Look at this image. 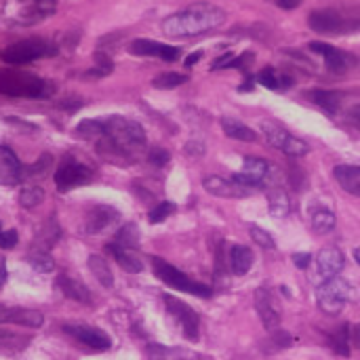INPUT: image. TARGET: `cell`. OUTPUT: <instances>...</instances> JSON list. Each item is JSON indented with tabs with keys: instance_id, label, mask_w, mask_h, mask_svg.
Here are the masks:
<instances>
[{
	"instance_id": "cell-9",
	"label": "cell",
	"mask_w": 360,
	"mask_h": 360,
	"mask_svg": "<svg viewBox=\"0 0 360 360\" xmlns=\"http://www.w3.org/2000/svg\"><path fill=\"white\" fill-rule=\"evenodd\" d=\"M262 135H264V139H266L272 148L285 152L287 156L300 158V156H306V154L310 152V146H308L306 141H302L300 137L291 135L287 129H283V127L276 124V122L264 120V122H262Z\"/></svg>"
},
{
	"instance_id": "cell-8",
	"label": "cell",
	"mask_w": 360,
	"mask_h": 360,
	"mask_svg": "<svg viewBox=\"0 0 360 360\" xmlns=\"http://www.w3.org/2000/svg\"><path fill=\"white\" fill-rule=\"evenodd\" d=\"M352 297V287L346 278L342 276H333L329 281H325L319 289H316V302H319V308L325 312V314H340L346 304L350 302Z\"/></svg>"
},
{
	"instance_id": "cell-41",
	"label": "cell",
	"mask_w": 360,
	"mask_h": 360,
	"mask_svg": "<svg viewBox=\"0 0 360 360\" xmlns=\"http://www.w3.org/2000/svg\"><path fill=\"white\" fill-rule=\"evenodd\" d=\"M169 152L167 150H152L150 152V162L152 165H156V167H165L167 162H169Z\"/></svg>"
},
{
	"instance_id": "cell-21",
	"label": "cell",
	"mask_w": 360,
	"mask_h": 360,
	"mask_svg": "<svg viewBox=\"0 0 360 360\" xmlns=\"http://www.w3.org/2000/svg\"><path fill=\"white\" fill-rule=\"evenodd\" d=\"M333 177L338 179L340 188L352 196H360V167L356 165H338L333 169Z\"/></svg>"
},
{
	"instance_id": "cell-28",
	"label": "cell",
	"mask_w": 360,
	"mask_h": 360,
	"mask_svg": "<svg viewBox=\"0 0 360 360\" xmlns=\"http://www.w3.org/2000/svg\"><path fill=\"white\" fill-rule=\"evenodd\" d=\"M310 99H312L319 108H323L325 112L335 114V112L340 110V103H342V93H338V91H327V89H314V91H310Z\"/></svg>"
},
{
	"instance_id": "cell-15",
	"label": "cell",
	"mask_w": 360,
	"mask_h": 360,
	"mask_svg": "<svg viewBox=\"0 0 360 360\" xmlns=\"http://www.w3.org/2000/svg\"><path fill=\"white\" fill-rule=\"evenodd\" d=\"M129 51L133 55H141V57H160L165 61H175L181 55V49L171 46V44H160L156 40H148V38H137L131 42Z\"/></svg>"
},
{
	"instance_id": "cell-5",
	"label": "cell",
	"mask_w": 360,
	"mask_h": 360,
	"mask_svg": "<svg viewBox=\"0 0 360 360\" xmlns=\"http://www.w3.org/2000/svg\"><path fill=\"white\" fill-rule=\"evenodd\" d=\"M308 25L319 32V34H348L360 27L359 15H350V13H342L338 8H319L312 11L308 15Z\"/></svg>"
},
{
	"instance_id": "cell-3",
	"label": "cell",
	"mask_w": 360,
	"mask_h": 360,
	"mask_svg": "<svg viewBox=\"0 0 360 360\" xmlns=\"http://www.w3.org/2000/svg\"><path fill=\"white\" fill-rule=\"evenodd\" d=\"M55 91L53 82H46L30 72L19 70H2L0 72V93L8 97H30V99H44L51 97Z\"/></svg>"
},
{
	"instance_id": "cell-40",
	"label": "cell",
	"mask_w": 360,
	"mask_h": 360,
	"mask_svg": "<svg viewBox=\"0 0 360 360\" xmlns=\"http://www.w3.org/2000/svg\"><path fill=\"white\" fill-rule=\"evenodd\" d=\"M19 243V234L15 230H0V249H13Z\"/></svg>"
},
{
	"instance_id": "cell-22",
	"label": "cell",
	"mask_w": 360,
	"mask_h": 360,
	"mask_svg": "<svg viewBox=\"0 0 360 360\" xmlns=\"http://www.w3.org/2000/svg\"><path fill=\"white\" fill-rule=\"evenodd\" d=\"M105 251H110V253L114 255V259L118 262V266H120L124 272H129V274H139V272L143 270L141 259H139L131 249H124V247H120L118 243H110V245H105Z\"/></svg>"
},
{
	"instance_id": "cell-38",
	"label": "cell",
	"mask_w": 360,
	"mask_h": 360,
	"mask_svg": "<svg viewBox=\"0 0 360 360\" xmlns=\"http://www.w3.org/2000/svg\"><path fill=\"white\" fill-rule=\"evenodd\" d=\"M173 211H175V205H173V202H169V200L158 202V205L150 211V224H160V221H165Z\"/></svg>"
},
{
	"instance_id": "cell-39",
	"label": "cell",
	"mask_w": 360,
	"mask_h": 360,
	"mask_svg": "<svg viewBox=\"0 0 360 360\" xmlns=\"http://www.w3.org/2000/svg\"><path fill=\"white\" fill-rule=\"evenodd\" d=\"M251 236H253V240L259 245V247H264V249H274V238L266 232V230H262V228H257V226H251Z\"/></svg>"
},
{
	"instance_id": "cell-12",
	"label": "cell",
	"mask_w": 360,
	"mask_h": 360,
	"mask_svg": "<svg viewBox=\"0 0 360 360\" xmlns=\"http://www.w3.org/2000/svg\"><path fill=\"white\" fill-rule=\"evenodd\" d=\"M310 51L323 55L327 68L333 74H344V72H348L350 68L356 65V57L354 55H350V53H346L342 49H335L333 44H327V42H312L310 44Z\"/></svg>"
},
{
	"instance_id": "cell-33",
	"label": "cell",
	"mask_w": 360,
	"mask_h": 360,
	"mask_svg": "<svg viewBox=\"0 0 360 360\" xmlns=\"http://www.w3.org/2000/svg\"><path fill=\"white\" fill-rule=\"evenodd\" d=\"M184 82H188V76L186 74H177V72H165V74H158L152 80V84L156 89H175V86H179Z\"/></svg>"
},
{
	"instance_id": "cell-23",
	"label": "cell",
	"mask_w": 360,
	"mask_h": 360,
	"mask_svg": "<svg viewBox=\"0 0 360 360\" xmlns=\"http://www.w3.org/2000/svg\"><path fill=\"white\" fill-rule=\"evenodd\" d=\"M57 287H59V291L65 295V297H70V300H74V302H80V304H91L93 300H91V291L82 285V283H78V281H74V278H70V276H59L57 278Z\"/></svg>"
},
{
	"instance_id": "cell-4",
	"label": "cell",
	"mask_w": 360,
	"mask_h": 360,
	"mask_svg": "<svg viewBox=\"0 0 360 360\" xmlns=\"http://www.w3.org/2000/svg\"><path fill=\"white\" fill-rule=\"evenodd\" d=\"M234 179L245 186V188H251V190H270V188H276L281 186L278 184V169L274 165H270L268 160L264 158H255V156H249L245 158L243 162V171L234 175Z\"/></svg>"
},
{
	"instance_id": "cell-27",
	"label": "cell",
	"mask_w": 360,
	"mask_h": 360,
	"mask_svg": "<svg viewBox=\"0 0 360 360\" xmlns=\"http://www.w3.org/2000/svg\"><path fill=\"white\" fill-rule=\"evenodd\" d=\"M268 202H270V215L272 217L281 219V217H287L291 213V198L281 186L268 190Z\"/></svg>"
},
{
	"instance_id": "cell-19",
	"label": "cell",
	"mask_w": 360,
	"mask_h": 360,
	"mask_svg": "<svg viewBox=\"0 0 360 360\" xmlns=\"http://www.w3.org/2000/svg\"><path fill=\"white\" fill-rule=\"evenodd\" d=\"M23 177V167L17 160V156L6 148L0 146V186H15Z\"/></svg>"
},
{
	"instance_id": "cell-1",
	"label": "cell",
	"mask_w": 360,
	"mask_h": 360,
	"mask_svg": "<svg viewBox=\"0 0 360 360\" xmlns=\"http://www.w3.org/2000/svg\"><path fill=\"white\" fill-rule=\"evenodd\" d=\"M224 21H226V13L219 6L209 4V2H198L167 17L162 21V30L167 36L186 38V36H198V34L211 32L219 27Z\"/></svg>"
},
{
	"instance_id": "cell-30",
	"label": "cell",
	"mask_w": 360,
	"mask_h": 360,
	"mask_svg": "<svg viewBox=\"0 0 360 360\" xmlns=\"http://www.w3.org/2000/svg\"><path fill=\"white\" fill-rule=\"evenodd\" d=\"M257 82L264 84L266 89H272V91H283V89L293 84V80L289 76H281L274 68H264L257 74Z\"/></svg>"
},
{
	"instance_id": "cell-43",
	"label": "cell",
	"mask_w": 360,
	"mask_h": 360,
	"mask_svg": "<svg viewBox=\"0 0 360 360\" xmlns=\"http://www.w3.org/2000/svg\"><path fill=\"white\" fill-rule=\"evenodd\" d=\"M253 61V55L251 53H245L240 57H234V61L230 63V68H238V70H247V65Z\"/></svg>"
},
{
	"instance_id": "cell-46",
	"label": "cell",
	"mask_w": 360,
	"mask_h": 360,
	"mask_svg": "<svg viewBox=\"0 0 360 360\" xmlns=\"http://www.w3.org/2000/svg\"><path fill=\"white\" fill-rule=\"evenodd\" d=\"M44 165H51V156H49V154H44V156L34 165V167H30V171H32L34 175H38V173H42V171H44V169H42Z\"/></svg>"
},
{
	"instance_id": "cell-26",
	"label": "cell",
	"mask_w": 360,
	"mask_h": 360,
	"mask_svg": "<svg viewBox=\"0 0 360 360\" xmlns=\"http://www.w3.org/2000/svg\"><path fill=\"white\" fill-rule=\"evenodd\" d=\"M221 129H224V133H226L228 137H232V139L247 141V143L257 141V133H255L251 127H247V124H243L240 120H236V118H221Z\"/></svg>"
},
{
	"instance_id": "cell-16",
	"label": "cell",
	"mask_w": 360,
	"mask_h": 360,
	"mask_svg": "<svg viewBox=\"0 0 360 360\" xmlns=\"http://www.w3.org/2000/svg\"><path fill=\"white\" fill-rule=\"evenodd\" d=\"M255 308H257V314L264 323V327L274 333L281 325V308L274 304V297L268 289H257L255 291Z\"/></svg>"
},
{
	"instance_id": "cell-24",
	"label": "cell",
	"mask_w": 360,
	"mask_h": 360,
	"mask_svg": "<svg viewBox=\"0 0 360 360\" xmlns=\"http://www.w3.org/2000/svg\"><path fill=\"white\" fill-rule=\"evenodd\" d=\"M148 360H205L196 352H188L181 348H165V346H148Z\"/></svg>"
},
{
	"instance_id": "cell-45",
	"label": "cell",
	"mask_w": 360,
	"mask_h": 360,
	"mask_svg": "<svg viewBox=\"0 0 360 360\" xmlns=\"http://www.w3.org/2000/svg\"><path fill=\"white\" fill-rule=\"evenodd\" d=\"M234 61V55L232 53H226V55H221L219 59H215L213 61V70H219V68H230V63Z\"/></svg>"
},
{
	"instance_id": "cell-20",
	"label": "cell",
	"mask_w": 360,
	"mask_h": 360,
	"mask_svg": "<svg viewBox=\"0 0 360 360\" xmlns=\"http://www.w3.org/2000/svg\"><path fill=\"white\" fill-rule=\"evenodd\" d=\"M316 266H319V274L325 281H329L344 270V255L338 247H325L316 257Z\"/></svg>"
},
{
	"instance_id": "cell-47",
	"label": "cell",
	"mask_w": 360,
	"mask_h": 360,
	"mask_svg": "<svg viewBox=\"0 0 360 360\" xmlns=\"http://www.w3.org/2000/svg\"><path fill=\"white\" fill-rule=\"evenodd\" d=\"M272 2H276L281 8H295V6H300L302 0H272Z\"/></svg>"
},
{
	"instance_id": "cell-32",
	"label": "cell",
	"mask_w": 360,
	"mask_h": 360,
	"mask_svg": "<svg viewBox=\"0 0 360 360\" xmlns=\"http://www.w3.org/2000/svg\"><path fill=\"white\" fill-rule=\"evenodd\" d=\"M116 243L120 247H124V249H131V251L137 249L139 247V230H137V226L127 224L124 228H120L118 234H116Z\"/></svg>"
},
{
	"instance_id": "cell-48",
	"label": "cell",
	"mask_w": 360,
	"mask_h": 360,
	"mask_svg": "<svg viewBox=\"0 0 360 360\" xmlns=\"http://www.w3.org/2000/svg\"><path fill=\"white\" fill-rule=\"evenodd\" d=\"M6 283V262H4V257L0 255V287Z\"/></svg>"
},
{
	"instance_id": "cell-17",
	"label": "cell",
	"mask_w": 360,
	"mask_h": 360,
	"mask_svg": "<svg viewBox=\"0 0 360 360\" xmlns=\"http://www.w3.org/2000/svg\"><path fill=\"white\" fill-rule=\"evenodd\" d=\"M4 323H13V325H21V327H30V329H38L44 323V316L38 310H27V308H8L0 304V325Z\"/></svg>"
},
{
	"instance_id": "cell-29",
	"label": "cell",
	"mask_w": 360,
	"mask_h": 360,
	"mask_svg": "<svg viewBox=\"0 0 360 360\" xmlns=\"http://www.w3.org/2000/svg\"><path fill=\"white\" fill-rule=\"evenodd\" d=\"M89 270L93 272V276L99 281V285H103L105 289H112L114 287V274L108 266V262L99 255H91L89 257Z\"/></svg>"
},
{
	"instance_id": "cell-34",
	"label": "cell",
	"mask_w": 360,
	"mask_h": 360,
	"mask_svg": "<svg viewBox=\"0 0 360 360\" xmlns=\"http://www.w3.org/2000/svg\"><path fill=\"white\" fill-rule=\"evenodd\" d=\"M27 338L23 335H15V333H8V331H0V350H6V352H15V350H23L27 346Z\"/></svg>"
},
{
	"instance_id": "cell-49",
	"label": "cell",
	"mask_w": 360,
	"mask_h": 360,
	"mask_svg": "<svg viewBox=\"0 0 360 360\" xmlns=\"http://www.w3.org/2000/svg\"><path fill=\"white\" fill-rule=\"evenodd\" d=\"M200 57H202V53H200V51H198V53H192V55L186 59V65H188V68H192V65H194V63H196Z\"/></svg>"
},
{
	"instance_id": "cell-2",
	"label": "cell",
	"mask_w": 360,
	"mask_h": 360,
	"mask_svg": "<svg viewBox=\"0 0 360 360\" xmlns=\"http://www.w3.org/2000/svg\"><path fill=\"white\" fill-rule=\"evenodd\" d=\"M103 133L99 139H105L112 150H120L122 154H133L146 146V131L139 122L129 120L124 116H110L101 120Z\"/></svg>"
},
{
	"instance_id": "cell-6",
	"label": "cell",
	"mask_w": 360,
	"mask_h": 360,
	"mask_svg": "<svg viewBox=\"0 0 360 360\" xmlns=\"http://www.w3.org/2000/svg\"><path fill=\"white\" fill-rule=\"evenodd\" d=\"M55 53H57L55 44H51L42 38H27V40H19V42L6 46L0 57H2V61H6L11 65H25L36 59L51 57Z\"/></svg>"
},
{
	"instance_id": "cell-25",
	"label": "cell",
	"mask_w": 360,
	"mask_h": 360,
	"mask_svg": "<svg viewBox=\"0 0 360 360\" xmlns=\"http://www.w3.org/2000/svg\"><path fill=\"white\" fill-rule=\"evenodd\" d=\"M253 266V251L243 245H234L230 251V268L236 276H245Z\"/></svg>"
},
{
	"instance_id": "cell-44",
	"label": "cell",
	"mask_w": 360,
	"mask_h": 360,
	"mask_svg": "<svg viewBox=\"0 0 360 360\" xmlns=\"http://www.w3.org/2000/svg\"><path fill=\"white\" fill-rule=\"evenodd\" d=\"M310 262H312L310 253H295V255H293V264H295L300 270H306V268L310 266Z\"/></svg>"
},
{
	"instance_id": "cell-51",
	"label": "cell",
	"mask_w": 360,
	"mask_h": 360,
	"mask_svg": "<svg viewBox=\"0 0 360 360\" xmlns=\"http://www.w3.org/2000/svg\"><path fill=\"white\" fill-rule=\"evenodd\" d=\"M354 259H356V262H359V264H360V247H359V249H356V251H354Z\"/></svg>"
},
{
	"instance_id": "cell-11",
	"label": "cell",
	"mask_w": 360,
	"mask_h": 360,
	"mask_svg": "<svg viewBox=\"0 0 360 360\" xmlns=\"http://www.w3.org/2000/svg\"><path fill=\"white\" fill-rule=\"evenodd\" d=\"M93 179V171L84 165L74 162L72 158L63 160L61 167L55 173V184L59 192H70L78 186H84Z\"/></svg>"
},
{
	"instance_id": "cell-52",
	"label": "cell",
	"mask_w": 360,
	"mask_h": 360,
	"mask_svg": "<svg viewBox=\"0 0 360 360\" xmlns=\"http://www.w3.org/2000/svg\"><path fill=\"white\" fill-rule=\"evenodd\" d=\"M0 230H2V226H0Z\"/></svg>"
},
{
	"instance_id": "cell-13",
	"label": "cell",
	"mask_w": 360,
	"mask_h": 360,
	"mask_svg": "<svg viewBox=\"0 0 360 360\" xmlns=\"http://www.w3.org/2000/svg\"><path fill=\"white\" fill-rule=\"evenodd\" d=\"M205 190L213 196H219V198H249L253 196L255 190L251 188H245L240 186L234 177L232 179H226V177H217V175H211V177H205L202 181Z\"/></svg>"
},
{
	"instance_id": "cell-36",
	"label": "cell",
	"mask_w": 360,
	"mask_h": 360,
	"mask_svg": "<svg viewBox=\"0 0 360 360\" xmlns=\"http://www.w3.org/2000/svg\"><path fill=\"white\" fill-rule=\"evenodd\" d=\"M348 325L340 327L333 335H331V346L340 356H350V344H348Z\"/></svg>"
},
{
	"instance_id": "cell-14",
	"label": "cell",
	"mask_w": 360,
	"mask_h": 360,
	"mask_svg": "<svg viewBox=\"0 0 360 360\" xmlns=\"http://www.w3.org/2000/svg\"><path fill=\"white\" fill-rule=\"evenodd\" d=\"M63 331H65L68 335H72L74 340H78L80 344L89 346L91 350L105 352V350L112 348V340H110L101 329L86 327V325H63Z\"/></svg>"
},
{
	"instance_id": "cell-42",
	"label": "cell",
	"mask_w": 360,
	"mask_h": 360,
	"mask_svg": "<svg viewBox=\"0 0 360 360\" xmlns=\"http://www.w3.org/2000/svg\"><path fill=\"white\" fill-rule=\"evenodd\" d=\"M274 342H276L281 348H289V346L293 344V338H291L287 331H278V329H276V331H274Z\"/></svg>"
},
{
	"instance_id": "cell-7",
	"label": "cell",
	"mask_w": 360,
	"mask_h": 360,
	"mask_svg": "<svg viewBox=\"0 0 360 360\" xmlns=\"http://www.w3.org/2000/svg\"><path fill=\"white\" fill-rule=\"evenodd\" d=\"M152 266H154V274L167 287H173L175 291H184V293H190V295H196V297H211V293H213L211 287L188 278L181 270H177L175 266L167 264L160 257H152Z\"/></svg>"
},
{
	"instance_id": "cell-31",
	"label": "cell",
	"mask_w": 360,
	"mask_h": 360,
	"mask_svg": "<svg viewBox=\"0 0 360 360\" xmlns=\"http://www.w3.org/2000/svg\"><path fill=\"white\" fill-rule=\"evenodd\" d=\"M335 224H338L335 215H333L331 211H327V209H321V211H316V213L312 215V228H314V232H319V234L331 232V230L335 228Z\"/></svg>"
},
{
	"instance_id": "cell-37",
	"label": "cell",
	"mask_w": 360,
	"mask_h": 360,
	"mask_svg": "<svg viewBox=\"0 0 360 360\" xmlns=\"http://www.w3.org/2000/svg\"><path fill=\"white\" fill-rule=\"evenodd\" d=\"M27 264H30L34 270H38V272H51V270L55 268L53 257H51L49 253H44V251H36V253L27 255Z\"/></svg>"
},
{
	"instance_id": "cell-18",
	"label": "cell",
	"mask_w": 360,
	"mask_h": 360,
	"mask_svg": "<svg viewBox=\"0 0 360 360\" xmlns=\"http://www.w3.org/2000/svg\"><path fill=\"white\" fill-rule=\"evenodd\" d=\"M116 219H118V211H116L114 207H108V205H95V207L86 213V219H84L82 232H84V234H97V232L105 230L108 226H112Z\"/></svg>"
},
{
	"instance_id": "cell-50",
	"label": "cell",
	"mask_w": 360,
	"mask_h": 360,
	"mask_svg": "<svg viewBox=\"0 0 360 360\" xmlns=\"http://www.w3.org/2000/svg\"><path fill=\"white\" fill-rule=\"evenodd\" d=\"M350 118H352V122H354V124L360 129V103L354 108V110H352V112H350Z\"/></svg>"
},
{
	"instance_id": "cell-35",
	"label": "cell",
	"mask_w": 360,
	"mask_h": 360,
	"mask_svg": "<svg viewBox=\"0 0 360 360\" xmlns=\"http://www.w3.org/2000/svg\"><path fill=\"white\" fill-rule=\"evenodd\" d=\"M42 198H44V192H42L38 186H27V188H23L21 194H19V202H21L23 209H32V207L40 205Z\"/></svg>"
},
{
	"instance_id": "cell-10",
	"label": "cell",
	"mask_w": 360,
	"mask_h": 360,
	"mask_svg": "<svg viewBox=\"0 0 360 360\" xmlns=\"http://www.w3.org/2000/svg\"><path fill=\"white\" fill-rule=\"evenodd\" d=\"M162 300H165V306H167L169 314L179 323V327H181L186 340L198 342V329H200V319H198V314H196L188 304H184L181 300H177V297H173V295H165Z\"/></svg>"
}]
</instances>
